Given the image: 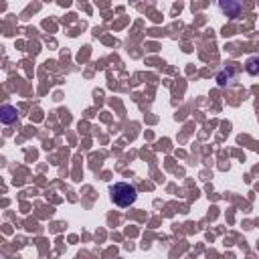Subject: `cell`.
Here are the masks:
<instances>
[{"instance_id":"1","label":"cell","mask_w":259,"mask_h":259,"mask_svg":"<svg viewBox=\"0 0 259 259\" xmlns=\"http://www.w3.org/2000/svg\"><path fill=\"white\" fill-rule=\"evenodd\" d=\"M112 192V201L118 205V207H130V205H134L136 199H138V192L132 184H128V182H118L110 188Z\"/></svg>"},{"instance_id":"2","label":"cell","mask_w":259,"mask_h":259,"mask_svg":"<svg viewBox=\"0 0 259 259\" xmlns=\"http://www.w3.org/2000/svg\"><path fill=\"white\" fill-rule=\"evenodd\" d=\"M219 8L223 12H227V16H239V12H241V4H237V2H221Z\"/></svg>"},{"instance_id":"3","label":"cell","mask_w":259,"mask_h":259,"mask_svg":"<svg viewBox=\"0 0 259 259\" xmlns=\"http://www.w3.org/2000/svg\"><path fill=\"white\" fill-rule=\"evenodd\" d=\"M2 122L4 124H12L14 120H16V108H12V106H2Z\"/></svg>"},{"instance_id":"4","label":"cell","mask_w":259,"mask_h":259,"mask_svg":"<svg viewBox=\"0 0 259 259\" xmlns=\"http://www.w3.org/2000/svg\"><path fill=\"white\" fill-rule=\"evenodd\" d=\"M233 79V67H225L219 75H217V81H219V85H227Z\"/></svg>"},{"instance_id":"5","label":"cell","mask_w":259,"mask_h":259,"mask_svg":"<svg viewBox=\"0 0 259 259\" xmlns=\"http://www.w3.org/2000/svg\"><path fill=\"white\" fill-rule=\"evenodd\" d=\"M247 71H249L251 75H257V73H259V59H257V57L247 61Z\"/></svg>"}]
</instances>
